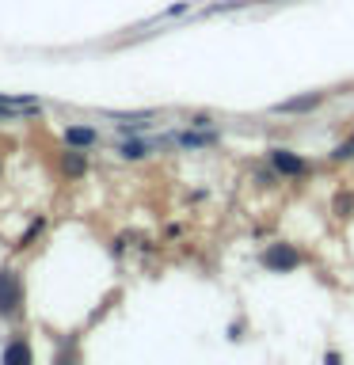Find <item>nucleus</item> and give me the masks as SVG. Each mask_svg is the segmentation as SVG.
<instances>
[{
	"label": "nucleus",
	"mask_w": 354,
	"mask_h": 365,
	"mask_svg": "<svg viewBox=\"0 0 354 365\" xmlns=\"http://www.w3.org/2000/svg\"><path fill=\"white\" fill-rule=\"evenodd\" d=\"M19 110H39L34 99H0V114H19Z\"/></svg>",
	"instance_id": "9d476101"
},
{
	"label": "nucleus",
	"mask_w": 354,
	"mask_h": 365,
	"mask_svg": "<svg viewBox=\"0 0 354 365\" xmlns=\"http://www.w3.org/2000/svg\"><path fill=\"white\" fill-rule=\"evenodd\" d=\"M267 160H270L274 175H282V179H305L308 175V160H301L290 148H270Z\"/></svg>",
	"instance_id": "f03ea898"
},
{
	"label": "nucleus",
	"mask_w": 354,
	"mask_h": 365,
	"mask_svg": "<svg viewBox=\"0 0 354 365\" xmlns=\"http://www.w3.org/2000/svg\"><path fill=\"white\" fill-rule=\"evenodd\" d=\"M153 148H156L153 141H122V145H118V156H122V160H145Z\"/></svg>",
	"instance_id": "0eeeda50"
},
{
	"label": "nucleus",
	"mask_w": 354,
	"mask_h": 365,
	"mask_svg": "<svg viewBox=\"0 0 354 365\" xmlns=\"http://www.w3.org/2000/svg\"><path fill=\"white\" fill-rule=\"evenodd\" d=\"M61 171H65V175H69V179H76V175H84V171H88V156H84V153H80V148H69V153L61 156Z\"/></svg>",
	"instance_id": "423d86ee"
},
{
	"label": "nucleus",
	"mask_w": 354,
	"mask_h": 365,
	"mask_svg": "<svg viewBox=\"0 0 354 365\" xmlns=\"http://www.w3.org/2000/svg\"><path fill=\"white\" fill-rule=\"evenodd\" d=\"M4 361H8V365H16V361H31V346H27L23 339L8 342V350H4Z\"/></svg>",
	"instance_id": "1a4fd4ad"
},
{
	"label": "nucleus",
	"mask_w": 354,
	"mask_h": 365,
	"mask_svg": "<svg viewBox=\"0 0 354 365\" xmlns=\"http://www.w3.org/2000/svg\"><path fill=\"white\" fill-rule=\"evenodd\" d=\"M320 103H324V91H305V96H297V99L274 103L270 114H308V110H316Z\"/></svg>",
	"instance_id": "20e7f679"
},
{
	"label": "nucleus",
	"mask_w": 354,
	"mask_h": 365,
	"mask_svg": "<svg viewBox=\"0 0 354 365\" xmlns=\"http://www.w3.org/2000/svg\"><path fill=\"white\" fill-rule=\"evenodd\" d=\"M176 141L183 145V148H210V145H217V133H179Z\"/></svg>",
	"instance_id": "6e6552de"
},
{
	"label": "nucleus",
	"mask_w": 354,
	"mask_h": 365,
	"mask_svg": "<svg viewBox=\"0 0 354 365\" xmlns=\"http://www.w3.org/2000/svg\"><path fill=\"white\" fill-rule=\"evenodd\" d=\"M259 262H263L267 270H274V274H290V270H297V267L305 262V255H301L293 244H270V247H263Z\"/></svg>",
	"instance_id": "f257e3e1"
},
{
	"label": "nucleus",
	"mask_w": 354,
	"mask_h": 365,
	"mask_svg": "<svg viewBox=\"0 0 354 365\" xmlns=\"http://www.w3.org/2000/svg\"><path fill=\"white\" fill-rule=\"evenodd\" d=\"M65 145L91 148V145H96V130H91V125H69V130H65Z\"/></svg>",
	"instance_id": "39448f33"
},
{
	"label": "nucleus",
	"mask_w": 354,
	"mask_h": 365,
	"mask_svg": "<svg viewBox=\"0 0 354 365\" xmlns=\"http://www.w3.org/2000/svg\"><path fill=\"white\" fill-rule=\"evenodd\" d=\"M350 145H354V133H350Z\"/></svg>",
	"instance_id": "f8f14e48"
},
{
	"label": "nucleus",
	"mask_w": 354,
	"mask_h": 365,
	"mask_svg": "<svg viewBox=\"0 0 354 365\" xmlns=\"http://www.w3.org/2000/svg\"><path fill=\"white\" fill-rule=\"evenodd\" d=\"M23 301V285L11 270H0V316H16Z\"/></svg>",
	"instance_id": "7ed1b4c3"
},
{
	"label": "nucleus",
	"mask_w": 354,
	"mask_h": 365,
	"mask_svg": "<svg viewBox=\"0 0 354 365\" xmlns=\"http://www.w3.org/2000/svg\"><path fill=\"white\" fill-rule=\"evenodd\" d=\"M210 125H213L210 114H191V130H210Z\"/></svg>",
	"instance_id": "9b49d317"
}]
</instances>
